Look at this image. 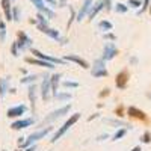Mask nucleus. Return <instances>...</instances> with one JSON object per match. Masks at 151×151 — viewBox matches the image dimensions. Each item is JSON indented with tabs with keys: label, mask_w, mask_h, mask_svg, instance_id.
Segmentation results:
<instances>
[{
	"label": "nucleus",
	"mask_w": 151,
	"mask_h": 151,
	"mask_svg": "<svg viewBox=\"0 0 151 151\" xmlns=\"http://www.w3.org/2000/svg\"><path fill=\"white\" fill-rule=\"evenodd\" d=\"M79 119H80V113H74V115H71V116H70V119H67V121L64 122V125H62V127L55 133V136L52 137V142H56L58 139H60V137L68 132V129H70V127H73V125H74L76 122H77Z\"/></svg>",
	"instance_id": "obj_1"
},
{
	"label": "nucleus",
	"mask_w": 151,
	"mask_h": 151,
	"mask_svg": "<svg viewBox=\"0 0 151 151\" xmlns=\"http://www.w3.org/2000/svg\"><path fill=\"white\" fill-rule=\"evenodd\" d=\"M53 130V127H45V129H42V130H40V132H35V133H32L30 136H29V139L24 142L23 145L26 147V145H30V144H33V142H36V141H40V139H42V137H45L50 132Z\"/></svg>",
	"instance_id": "obj_2"
},
{
	"label": "nucleus",
	"mask_w": 151,
	"mask_h": 151,
	"mask_svg": "<svg viewBox=\"0 0 151 151\" xmlns=\"http://www.w3.org/2000/svg\"><path fill=\"white\" fill-rule=\"evenodd\" d=\"M70 109H71V104H67V106H64V107H60V109L52 112L48 116H45V119L42 121V124H45V122H52V121L58 119L59 116H62V115H65L67 112H70Z\"/></svg>",
	"instance_id": "obj_3"
},
{
	"label": "nucleus",
	"mask_w": 151,
	"mask_h": 151,
	"mask_svg": "<svg viewBox=\"0 0 151 151\" xmlns=\"http://www.w3.org/2000/svg\"><path fill=\"white\" fill-rule=\"evenodd\" d=\"M15 42H17V45H18V48L21 50V52L30 48V45H32V40L24 32H18V41H15Z\"/></svg>",
	"instance_id": "obj_4"
},
{
	"label": "nucleus",
	"mask_w": 151,
	"mask_h": 151,
	"mask_svg": "<svg viewBox=\"0 0 151 151\" xmlns=\"http://www.w3.org/2000/svg\"><path fill=\"white\" fill-rule=\"evenodd\" d=\"M118 55V48L115 47V44L113 42H107L106 45H104V50H103V58L101 59H104V60H110V59H113Z\"/></svg>",
	"instance_id": "obj_5"
},
{
	"label": "nucleus",
	"mask_w": 151,
	"mask_h": 151,
	"mask_svg": "<svg viewBox=\"0 0 151 151\" xmlns=\"http://www.w3.org/2000/svg\"><path fill=\"white\" fill-rule=\"evenodd\" d=\"M38 29H40L42 33L48 35L50 38H52V40H56V41H59V40H60L59 32H58V30H55V29H52V27H48V26H47V23H38Z\"/></svg>",
	"instance_id": "obj_6"
},
{
	"label": "nucleus",
	"mask_w": 151,
	"mask_h": 151,
	"mask_svg": "<svg viewBox=\"0 0 151 151\" xmlns=\"http://www.w3.org/2000/svg\"><path fill=\"white\" fill-rule=\"evenodd\" d=\"M50 92H52V83H50V77H48V76H45L42 83H41V97H42L44 101H48Z\"/></svg>",
	"instance_id": "obj_7"
},
{
	"label": "nucleus",
	"mask_w": 151,
	"mask_h": 151,
	"mask_svg": "<svg viewBox=\"0 0 151 151\" xmlns=\"http://www.w3.org/2000/svg\"><path fill=\"white\" fill-rule=\"evenodd\" d=\"M92 5H94V0H85L83 5H82V9L77 12V15H76V20H77V21H82L88 14H89V11H91Z\"/></svg>",
	"instance_id": "obj_8"
},
{
	"label": "nucleus",
	"mask_w": 151,
	"mask_h": 151,
	"mask_svg": "<svg viewBox=\"0 0 151 151\" xmlns=\"http://www.w3.org/2000/svg\"><path fill=\"white\" fill-rule=\"evenodd\" d=\"M30 2L36 6V9H38V11L42 12V14H44L47 18H55V12H53V11H50V9L44 5L42 0H30Z\"/></svg>",
	"instance_id": "obj_9"
},
{
	"label": "nucleus",
	"mask_w": 151,
	"mask_h": 151,
	"mask_svg": "<svg viewBox=\"0 0 151 151\" xmlns=\"http://www.w3.org/2000/svg\"><path fill=\"white\" fill-rule=\"evenodd\" d=\"M26 110H27V107L24 106V104H18V106H15V107L8 109L6 115H8V118H17V116H21Z\"/></svg>",
	"instance_id": "obj_10"
},
{
	"label": "nucleus",
	"mask_w": 151,
	"mask_h": 151,
	"mask_svg": "<svg viewBox=\"0 0 151 151\" xmlns=\"http://www.w3.org/2000/svg\"><path fill=\"white\" fill-rule=\"evenodd\" d=\"M32 55H35L38 59H42V60H47V62H52V64H64V60L56 59V58H52V56H48V55H44V53L40 52V50H36V48H32Z\"/></svg>",
	"instance_id": "obj_11"
},
{
	"label": "nucleus",
	"mask_w": 151,
	"mask_h": 151,
	"mask_svg": "<svg viewBox=\"0 0 151 151\" xmlns=\"http://www.w3.org/2000/svg\"><path fill=\"white\" fill-rule=\"evenodd\" d=\"M33 124V118H27V119H18L15 122H12L11 129L12 130H21V129H27Z\"/></svg>",
	"instance_id": "obj_12"
},
{
	"label": "nucleus",
	"mask_w": 151,
	"mask_h": 151,
	"mask_svg": "<svg viewBox=\"0 0 151 151\" xmlns=\"http://www.w3.org/2000/svg\"><path fill=\"white\" fill-rule=\"evenodd\" d=\"M127 82H129V73L127 71H121L118 76H116V79H115V85L119 88V89H124L125 86H127Z\"/></svg>",
	"instance_id": "obj_13"
},
{
	"label": "nucleus",
	"mask_w": 151,
	"mask_h": 151,
	"mask_svg": "<svg viewBox=\"0 0 151 151\" xmlns=\"http://www.w3.org/2000/svg\"><path fill=\"white\" fill-rule=\"evenodd\" d=\"M127 113L132 116V118H136V119H141V121H147V115H145V112H142L141 109H137L134 106H130L127 109Z\"/></svg>",
	"instance_id": "obj_14"
},
{
	"label": "nucleus",
	"mask_w": 151,
	"mask_h": 151,
	"mask_svg": "<svg viewBox=\"0 0 151 151\" xmlns=\"http://www.w3.org/2000/svg\"><path fill=\"white\" fill-rule=\"evenodd\" d=\"M65 60H71V62H74V64H77V65H80L83 70H88L89 68V64L85 60V59H82V58H79L77 55H67L65 58H64Z\"/></svg>",
	"instance_id": "obj_15"
},
{
	"label": "nucleus",
	"mask_w": 151,
	"mask_h": 151,
	"mask_svg": "<svg viewBox=\"0 0 151 151\" xmlns=\"http://www.w3.org/2000/svg\"><path fill=\"white\" fill-rule=\"evenodd\" d=\"M26 62H27V64H33V65L45 67V68H50V70L55 68V64H52V62H47V60H42V59H32V58H27Z\"/></svg>",
	"instance_id": "obj_16"
},
{
	"label": "nucleus",
	"mask_w": 151,
	"mask_h": 151,
	"mask_svg": "<svg viewBox=\"0 0 151 151\" xmlns=\"http://www.w3.org/2000/svg\"><path fill=\"white\" fill-rule=\"evenodd\" d=\"M2 8H3V12H5V17L8 21L14 20L12 18V8H11V0H2Z\"/></svg>",
	"instance_id": "obj_17"
},
{
	"label": "nucleus",
	"mask_w": 151,
	"mask_h": 151,
	"mask_svg": "<svg viewBox=\"0 0 151 151\" xmlns=\"http://www.w3.org/2000/svg\"><path fill=\"white\" fill-rule=\"evenodd\" d=\"M101 9H104L103 0H101V2H97L95 5H92V8H91V11H89V14H88V15H89V20H94V18L97 17V14H98V12L101 11Z\"/></svg>",
	"instance_id": "obj_18"
},
{
	"label": "nucleus",
	"mask_w": 151,
	"mask_h": 151,
	"mask_svg": "<svg viewBox=\"0 0 151 151\" xmlns=\"http://www.w3.org/2000/svg\"><path fill=\"white\" fill-rule=\"evenodd\" d=\"M59 79H60V74H53L52 77H50V83H52V92H53V95H56V94H58Z\"/></svg>",
	"instance_id": "obj_19"
},
{
	"label": "nucleus",
	"mask_w": 151,
	"mask_h": 151,
	"mask_svg": "<svg viewBox=\"0 0 151 151\" xmlns=\"http://www.w3.org/2000/svg\"><path fill=\"white\" fill-rule=\"evenodd\" d=\"M107 70L103 67V68H94L92 70V76H94V77L95 79H98V77H107Z\"/></svg>",
	"instance_id": "obj_20"
},
{
	"label": "nucleus",
	"mask_w": 151,
	"mask_h": 151,
	"mask_svg": "<svg viewBox=\"0 0 151 151\" xmlns=\"http://www.w3.org/2000/svg\"><path fill=\"white\" fill-rule=\"evenodd\" d=\"M98 29L107 32V30H112V29H113V24H112L110 21H107V20H103V21L98 23Z\"/></svg>",
	"instance_id": "obj_21"
},
{
	"label": "nucleus",
	"mask_w": 151,
	"mask_h": 151,
	"mask_svg": "<svg viewBox=\"0 0 151 151\" xmlns=\"http://www.w3.org/2000/svg\"><path fill=\"white\" fill-rule=\"evenodd\" d=\"M29 100H30L32 106L35 107V101H36V88H35L33 85L29 88Z\"/></svg>",
	"instance_id": "obj_22"
},
{
	"label": "nucleus",
	"mask_w": 151,
	"mask_h": 151,
	"mask_svg": "<svg viewBox=\"0 0 151 151\" xmlns=\"http://www.w3.org/2000/svg\"><path fill=\"white\" fill-rule=\"evenodd\" d=\"M8 91V82L5 79H0V98H2Z\"/></svg>",
	"instance_id": "obj_23"
},
{
	"label": "nucleus",
	"mask_w": 151,
	"mask_h": 151,
	"mask_svg": "<svg viewBox=\"0 0 151 151\" xmlns=\"http://www.w3.org/2000/svg\"><path fill=\"white\" fill-rule=\"evenodd\" d=\"M115 11L119 12V14H125V12L129 11V6L124 5V3H116V5H115Z\"/></svg>",
	"instance_id": "obj_24"
},
{
	"label": "nucleus",
	"mask_w": 151,
	"mask_h": 151,
	"mask_svg": "<svg viewBox=\"0 0 151 151\" xmlns=\"http://www.w3.org/2000/svg\"><path fill=\"white\" fill-rule=\"evenodd\" d=\"M125 133H127V130H125V129H121V130H118L115 134H113L112 141H118V139H121V137H124V136H125Z\"/></svg>",
	"instance_id": "obj_25"
},
{
	"label": "nucleus",
	"mask_w": 151,
	"mask_h": 151,
	"mask_svg": "<svg viewBox=\"0 0 151 151\" xmlns=\"http://www.w3.org/2000/svg\"><path fill=\"white\" fill-rule=\"evenodd\" d=\"M5 36H6V26L2 21L0 23V41H5Z\"/></svg>",
	"instance_id": "obj_26"
},
{
	"label": "nucleus",
	"mask_w": 151,
	"mask_h": 151,
	"mask_svg": "<svg viewBox=\"0 0 151 151\" xmlns=\"http://www.w3.org/2000/svg\"><path fill=\"white\" fill-rule=\"evenodd\" d=\"M106 122H109V124H112V125H118V127H130L129 124H125V122H122V121H113V119H107Z\"/></svg>",
	"instance_id": "obj_27"
},
{
	"label": "nucleus",
	"mask_w": 151,
	"mask_h": 151,
	"mask_svg": "<svg viewBox=\"0 0 151 151\" xmlns=\"http://www.w3.org/2000/svg\"><path fill=\"white\" fill-rule=\"evenodd\" d=\"M148 8H150V0H144V2H142V8H141L139 11H137V14L141 15L142 12H145V11H147Z\"/></svg>",
	"instance_id": "obj_28"
},
{
	"label": "nucleus",
	"mask_w": 151,
	"mask_h": 151,
	"mask_svg": "<svg viewBox=\"0 0 151 151\" xmlns=\"http://www.w3.org/2000/svg\"><path fill=\"white\" fill-rule=\"evenodd\" d=\"M130 8H139L142 3H141V0H129V3H127Z\"/></svg>",
	"instance_id": "obj_29"
},
{
	"label": "nucleus",
	"mask_w": 151,
	"mask_h": 151,
	"mask_svg": "<svg viewBox=\"0 0 151 151\" xmlns=\"http://www.w3.org/2000/svg\"><path fill=\"white\" fill-rule=\"evenodd\" d=\"M141 141H142L144 144H150V142H151V134H150V133H144L142 137H141Z\"/></svg>",
	"instance_id": "obj_30"
},
{
	"label": "nucleus",
	"mask_w": 151,
	"mask_h": 151,
	"mask_svg": "<svg viewBox=\"0 0 151 151\" xmlns=\"http://www.w3.org/2000/svg\"><path fill=\"white\" fill-rule=\"evenodd\" d=\"M12 18H14L15 21H18L20 20V11H18V8L15 6L14 9H12Z\"/></svg>",
	"instance_id": "obj_31"
},
{
	"label": "nucleus",
	"mask_w": 151,
	"mask_h": 151,
	"mask_svg": "<svg viewBox=\"0 0 151 151\" xmlns=\"http://www.w3.org/2000/svg\"><path fill=\"white\" fill-rule=\"evenodd\" d=\"M35 79H36V76H27V77L21 79V83H32L35 82Z\"/></svg>",
	"instance_id": "obj_32"
},
{
	"label": "nucleus",
	"mask_w": 151,
	"mask_h": 151,
	"mask_svg": "<svg viewBox=\"0 0 151 151\" xmlns=\"http://www.w3.org/2000/svg\"><path fill=\"white\" fill-rule=\"evenodd\" d=\"M62 85H64L65 88H77V86H79V83H76V82H70V80H65Z\"/></svg>",
	"instance_id": "obj_33"
},
{
	"label": "nucleus",
	"mask_w": 151,
	"mask_h": 151,
	"mask_svg": "<svg viewBox=\"0 0 151 151\" xmlns=\"http://www.w3.org/2000/svg\"><path fill=\"white\" fill-rule=\"evenodd\" d=\"M55 97L58 100H71V94H56Z\"/></svg>",
	"instance_id": "obj_34"
},
{
	"label": "nucleus",
	"mask_w": 151,
	"mask_h": 151,
	"mask_svg": "<svg viewBox=\"0 0 151 151\" xmlns=\"http://www.w3.org/2000/svg\"><path fill=\"white\" fill-rule=\"evenodd\" d=\"M11 52H12V55H14V56H18V45H17V42L12 44V47H11Z\"/></svg>",
	"instance_id": "obj_35"
},
{
	"label": "nucleus",
	"mask_w": 151,
	"mask_h": 151,
	"mask_svg": "<svg viewBox=\"0 0 151 151\" xmlns=\"http://www.w3.org/2000/svg\"><path fill=\"white\" fill-rule=\"evenodd\" d=\"M70 11H71V14H70V21H68V24H67V26H68V29H70V26H71V23H73V20L76 18V14H74V9H73V8H70Z\"/></svg>",
	"instance_id": "obj_36"
},
{
	"label": "nucleus",
	"mask_w": 151,
	"mask_h": 151,
	"mask_svg": "<svg viewBox=\"0 0 151 151\" xmlns=\"http://www.w3.org/2000/svg\"><path fill=\"white\" fill-rule=\"evenodd\" d=\"M103 5H104V9H106V11H110V8H112V0H103Z\"/></svg>",
	"instance_id": "obj_37"
},
{
	"label": "nucleus",
	"mask_w": 151,
	"mask_h": 151,
	"mask_svg": "<svg viewBox=\"0 0 151 151\" xmlns=\"http://www.w3.org/2000/svg\"><path fill=\"white\" fill-rule=\"evenodd\" d=\"M107 95H110V89H107V88L100 92V98H104V97H107Z\"/></svg>",
	"instance_id": "obj_38"
},
{
	"label": "nucleus",
	"mask_w": 151,
	"mask_h": 151,
	"mask_svg": "<svg viewBox=\"0 0 151 151\" xmlns=\"http://www.w3.org/2000/svg\"><path fill=\"white\" fill-rule=\"evenodd\" d=\"M104 40H115V35H112V33H104Z\"/></svg>",
	"instance_id": "obj_39"
},
{
	"label": "nucleus",
	"mask_w": 151,
	"mask_h": 151,
	"mask_svg": "<svg viewBox=\"0 0 151 151\" xmlns=\"http://www.w3.org/2000/svg\"><path fill=\"white\" fill-rule=\"evenodd\" d=\"M107 137H109V134H101L97 137V141H103V139H107Z\"/></svg>",
	"instance_id": "obj_40"
},
{
	"label": "nucleus",
	"mask_w": 151,
	"mask_h": 151,
	"mask_svg": "<svg viewBox=\"0 0 151 151\" xmlns=\"http://www.w3.org/2000/svg\"><path fill=\"white\" fill-rule=\"evenodd\" d=\"M115 113H116L118 116H122V107H118V109L115 110Z\"/></svg>",
	"instance_id": "obj_41"
},
{
	"label": "nucleus",
	"mask_w": 151,
	"mask_h": 151,
	"mask_svg": "<svg viewBox=\"0 0 151 151\" xmlns=\"http://www.w3.org/2000/svg\"><path fill=\"white\" fill-rule=\"evenodd\" d=\"M45 2H47V3H50L52 6H56V5H58V3H56V0H45Z\"/></svg>",
	"instance_id": "obj_42"
},
{
	"label": "nucleus",
	"mask_w": 151,
	"mask_h": 151,
	"mask_svg": "<svg viewBox=\"0 0 151 151\" xmlns=\"http://www.w3.org/2000/svg\"><path fill=\"white\" fill-rule=\"evenodd\" d=\"M98 115H100V113H94V115H92V116H89V119H88V121H92V119H95V118H98Z\"/></svg>",
	"instance_id": "obj_43"
},
{
	"label": "nucleus",
	"mask_w": 151,
	"mask_h": 151,
	"mask_svg": "<svg viewBox=\"0 0 151 151\" xmlns=\"http://www.w3.org/2000/svg\"><path fill=\"white\" fill-rule=\"evenodd\" d=\"M64 5H65V0H60V2H59V5H58V6H60V8H62V6H64Z\"/></svg>",
	"instance_id": "obj_44"
},
{
	"label": "nucleus",
	"mask_w": 151,
	"mask_h": 151,
	"mask_svg": "<svg viewBox=\"0 0 151 151\" xmlns=\"http://www.w3.org/2000/svg\"><path fill=\"white\" fill-rule=\"evenodd\" d=\"M35 150H36V147H35V145H33V147H30V148H27V150H26V151H35Z\"/></svg>",
	"instance_id": "obj_45"
},
{
	"label": "nucleus",
	"mask_w": 151,
	"mask_h": 151,
	"mask_svg": "<svg viewBox=\"0 0 151 151\" xmlns=\"http://www.w3.org/2000/svg\"><path fill=\"white\" fill-rule=\"evenodd\" d=\"M130 62H132V64H136L137 59H136V58H132V59H130Z\"/></svg>",
	"instance_id": "obj_46"
},
{
	"label": "nucleus",
	"mask_w": 151,
	"mask_h": 151,
	"mask_svg": "<svg viewBox=\"0 0 151 151\" xmlns=\"http://www.w3.org/2000/svg\"><path fill=\"white\" fill-rule=\"evenodd\" d=\"M132 151H142V150H141V147H134Z\"/></svg>",
	"instance_id": "obj_47"
},
{
	"label": "nucleus",
	"mask_w": 151,
	"mask_h": 151,
	"mask_svg": "<svg viewBox=\"0 0 151 151\" xmlns=\"http://www.w3.org/2000/svg\"><path fill=\"white\" fill-rule=\"evenodd\" d=\"M150 14H151V3H150Z\"/></svg>",
	"instance_id": "obj_48"
},
{
	"label": "nucleus",
	"mask_w": 151,
	"mask_h": 151,
	"mask_svg": "<svg viewBox=\"0 0 151 151\" xmlns=\"http://www.w3.org/2000/svg\"><path fill=\"white\" fill-rule=\"evenodd\" d=\"M148 97H150V98H151V92H148Z\"/></svg>",
	"instance_id": "obj_49"
},
{
	"label": "nucleus",
	"mask_w": 151,
	"mask_h": 151,
	"mask_svg": "<svg viewBox=\"0 0 151 151\" xmlns=\"http://www.w3.org/2000/svg\"><path fill=\"white\" fill-rule=\"evenodd\" d=\"M0 23H2V17H0Z\"/></svg>",
	"instance_id": "obj_50"
},
{
	"label": "nucleus",
	"mask_w": 151,
	"mask_h": 151,
	"mask_svg": "<svg viewBox=\"0 0 151 151\" xmlns=\"http://www.w3.org/2000/svg\"><path fill=\"white\" fill-rule=\"evenodd\" d=\"M15 151H20V150H15Z\"/></svg>",
	"instance_id": "obj_51"
}]
</instances>
